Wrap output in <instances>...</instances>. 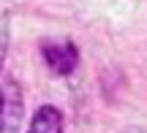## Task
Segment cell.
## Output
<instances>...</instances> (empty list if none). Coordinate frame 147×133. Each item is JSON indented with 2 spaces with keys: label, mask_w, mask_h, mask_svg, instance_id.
<instances>
[{
  "label": "cell",
  "mask_w": 147,
  "mask_h": 133,
  "mask_svg": "<svg viewBox=\"0 0 147 133\" xmlns=\"http://www.w3.org/2000/svg\"><path fill=\"white\" fill-rule=\"evenodd\" d=\"M0 114H3V92H0Z\"/></svg>",
  "instance_id": "4"
},
{
  "label": "cell",
  "mask_w": 147,
  "mask_h": 133,
  "mask_svg": "<svg viewBox=\"0 0 147 133\" xmlns=\"http://www.w3.org/2000/svg\"><path fill=\"white\" fill-rule=\"evenodd\" d=\"M3 25V22H0ZM3 52H5V27H3V33H0V65H3Z\"/></svg>",
  "instance_id": "3"
},
{
  "label": "cell",
  "mask_w": 147,
  "mask_h": 133,
  "mask_svg": "<svg viewBox=\"0 0 147 133\" xmlns=\"http://www.w3.org/2000/svg\"><path fill=\"white\" fill-rule=\"evenodd\" d=\"M44 60H47V65L52 71H57V74H71L74 68H76V46L68 41L63 43H47L44 46Z\"/></svg>",
  "instance_id": "1"
},
{
  "label": "cell",
  "mask_w": 147,
  "mask_h": 133,
  "mask_svg": "<svg viewBox=\"0 0 147 133\" xmlns=\"http://www.w3.org/2000/svg\"><path fill=\"white\" fill-rule=\"evenodd\" d=\"M27 133H63V114L55 106H41L33 117Z\"/></svg>",
  "instance_id": "2"
}]
</instances>
